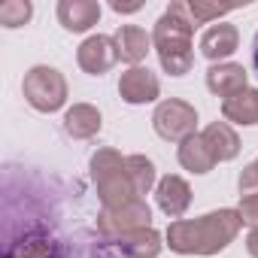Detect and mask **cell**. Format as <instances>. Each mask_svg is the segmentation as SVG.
I'll use <instances>...</instances> for the list:
<instances>
[{
	"label": "cell",
	"mask_w": 258,
	"mask_h": 258,
	"mask_svg": "<svg viewBox=\"0 0 258 258\" xmlns=\"http://www.w3.org/2000/svg\"><path fill=\"white\" fill-rule=\"evenodd\" d=\"M243 228L237 210H216L201 219H176L167 228V246L179 255H216Z\"/></svg>",
	"instance_id": "obj_1"
},
{
	"label": "cell",
	"mask_w": 258,
	"mask_h": 258,
	"mask_svg": "<svg viewBox=\"0 0 258 258\" xmlns=\"http://www.w3.org/2000/svg\"><path fill=\"white\" fill-rule=\"evenodd\" d=\"M195 22L188 13V4H170L164 10V16L155 22L152 28V46L158 52L161 67L170 76H185L195 64V52H191V34H195Z\"/></svg>",
	"instance_id": "obj_2"
},
{
	"label": "cell",
	"mask_w": 258,
	"mask_h": 258,
	"mask_svg": "<svg viewBox=\"0 0 258 258\" xmlns=\"http://www.w3.org/2000/svg\"><path fill=\"white\" fill-rule=\"evenodd\" d=\"M91 176L100 195L103 210H121L134 201H143L131 182V173H127V161L115 152V149H97L91 155Z\"/></svg>",
	"instance_id": "obj_3"
},
{
	"label": "cell",
	"mask_w": 258,
	"mask_h": 258,
	"mask_svg": "<svg viewBox=\"0 0 258 258\" xmlns=\"http://www.w3.org/2000/svg\"><path fill=\"white\" fill-rule=\"evenodd\" d=\"M22 91H25V100L40 109V112H55L64 106L67 100V79L55 70V67H46V64H37L25 73V82H22Z\"/></svg>",
	"instance_id": "obj_4"
},
{
	"label": "cell",
	"mask_w": 258,
	"mask_h": 258,
	"mask_svg": "<svg viewBox=\"0 0 258 258\" xmlns=\"http://www.w3.org/2000/svg\"><path fill=\"white\" fill-rule=\"evenodd\" d=\"M152 127L167 143H185L188 137L198 134V109L179 97L161 100L152 112Z\"/></svg>",
	"instance_id": "obj_5"
},
{
	"label": "cell",
	"mask_w": 258,
	"mask_h": 258,
	"mask_svg": "<svg viewBox=\"0 0 258 258\" xmlns=\"http://www.w3.org/2000/svg\"><path fill=\"white\" fill-rule=\"evenodd\" d=\"M143 228H152V210L146 201H134L121 210H100L97 216V231L106 243H115L118 237Z\"/></svg>",
	"instance_id": "obj_6"
},
{
	"label": "cell",
	"mask_w": 258,
	"mask_h": 258,
	"mask_svg": "<svg viewBox=\"0 0 258 258\" xmlns=\"http://www.w3.org/2000/svg\"><path fill=\"white\" fill-rule=\"evenodd\" d=\"M76 61H79V67H82L88 76H103V73H106V70H112V67H115V61H118L115 40H112V37H103V34L88 37V40L79 46Z\"/></svg>",
	"instance_id": "obj_7"
},
{
	"label": "cell",
	"mask_w": 258,
	"mask_h": 258,
	"mask_svg": "<svg viewBox=\"0 0 258 258\" xmlns=\"http://www.w3.org/2000/svg\"><path fill=\"white\" fill-rule=\"evenodd\" d=\"M118 94H121L124 103L140 106V103H152L161 94V85H158V76L149 67H131L118 79Z\"/></svg>",
	"instance_id": "obj_8"
},
{
	"label": "cell",
	"mask_w": 258,
	"mask_h": 258,
	"mask_svg": "<svg viewBox=\"0 0 258 258\" xmlns=\"http://www.w3.org/2000/svg\"><path fill=\"white\" fill-rule=\"evenodd\" d=\"M237 43H240L237 28L228 25V22H219V25H213L201 34V55L213 64H222L228 55L237 52Z\"/></svg>",
	"instance_id": "obj_9"
},
{
	"label": "cell",
	"mask_w": 258,
	"mask_h": 258,
	"mask_svg": "<svg viewBox=\"0 0 258 258\" xmlns=\"http://www.w3.org/2000/svg\"><path fill=\"white\" fill-rule=\"evenodd\" d=\"M58 22L70 34H82L91 25L100 22V4L97 0H61L58 4Z\"/></svg>",
	"instance_id": "obj_10"
},
{
	"label": "cell",
	"mask_w": 258,
	"mask_h": 258,
	"mask_svg": "<svg viewBox=\"0 0 258 258\" xmlns=\"http://www.w3.org/2000/svg\"><path fill=\"white\" fill-rule=\"evenodd\" d=\"M155 198H158V207H161L173 222H176V219H182V213H185V210H188V204H191V188H188V182H185L182 176L167 173V176L158 182Z\"/></svg>",
	"instance_id": "obj_11"
},
{
	"label": "cell",
	"mask_w": 258,
	"mask_h": 258,
	"mask_svg": "<svg viewBox=\"0 0 258 258\" xmlns=\"http://www.w3.org/2000/svg\"><path fill=\"white\" fill-rule=\"evenodd\" d=\"M207 88H210L216 97H222V100L240 94V91L246 88V70H243V64H231V61L213 64V67L207 70Z\"/></svg>",
	"instance_id": "obj_12"
},
{
	"label": "cell",
	"mask_w": 258,
	"mask_h": 258,
	"mask_svg": "<svg viewBox=\"0 0 258 258\" xmlns=\"http://www.w3.org/2000/svg\"><path fill=\"white\" fill-rule=\"evenodd\" d=\"M115 49H118V58L140 67V61L149 55V46H152V37L140 28V25H121L115 31Z\"/></svg>",
	"instance_id": "obj_13"
},
{
	"label": "cell",
	"mask_w": 258,
	"mask_h": 258,
	"mask_svg": "<svg viewBox=\"0 0 258 258\" xmlns=\"http://www.w3.org/2000/svg\"><path fill=\"white\" fill-rule=\"evenodd\" d=\"M201 137L207 140V146H210V152H213L216 161H231L240 152V137H237V131H234L228 121L207 124L204 131H201Z\"/></svg>",
	"instance_id": "obj_14"
},
{
	"label": "cell",
	"mask_w": 258,
	"mask_h": 258,
	"mask_svg": "<svg viewBox=\"0 0 258 258\" xmlns=\"http://www.w3.org/2000/svg\"><path fill=\"white\" fill-rule=\"evenodd\" d=\"M115 249L124 258H158L161 252V234L155 228H143V231H131L115 240Z\"/></svg>",
	"instance_id": "obj_15"
},
{
	"label": "cell",
	"mask_w": 258,
	"mask_h": 258,
	"mask_svg": "<svg viewBox=\"0 0 258 258\" xmlns=\"http://www.w3.org/2000/svg\"><path fill=\"white\" fill-rule=\"evenodd\" d=\"M64 131L76 140H91L100 131V112L91 103H73L64 115Z\"/></svg>",
	"instance_id": "obj_16"
},
{
	"label": "cell",
	"mask_w": 258,
	"mask_h": 258,
	"mask_svg": "<svg viewBox=\"0 0 258 258\" xmlns=\"http://www.w3.org/2000/svg\"><path fill=\"white\" fill-rule=\"evenodd\" d=\"M222 115L234 124H258V88H243L240 94L222 100Z\"/></svg>",
	"instance_id": "obj_17"
},
{
	"label": "cell",
	"mask_w": 258,
	"mask_h": 258,
	"mask_svg": "<svg viewBox=\"0 0 258 258\" xmlns=\"http://www.w3.org/2000/svg\"><path fill=\"white\" fill-rule=\"evenodd\" d=\"M58 255H61L58 243L43 231L25 234L22 240L10 243V249H7V258H58Z\"/></svg>",
	"instance_id": "obj_18"
},
{
	"label": "cell",
	"mask_w": 258,
	"mask_h": 258,
	"mask_svg": "<svg viewBox=\"0 0 258 258\" xmlns=\"http://www.w3.org/2000/svg\"><path fill=\"white\" fill-rule=\"evenodd\" d=\"M179 164H182L185 170H191V173H210L219 161L213 158L207 140H204L201 134H195V137H188L185 143H179Z\"/></svg>",
	"instance_id": "obj_19"
},
{
	"label": "cell",
	"mask_w": 258,
	"mask_h": 258,
	"mask_svg": "<svg viewBox=\"0 0 258 258\" xmlns=\"http://www.w3.org/2000/svg\"><path fill=\"white\" fill-rule=\"evenodd\" d=\"M127 173H131V182L137 188V195L143 198L152 185H155V164L146 155H127Z\"/></svg>",
	"instance_id": "obj_20"
},
{
	"label": "cell",
	"mask_w": 258,
	"mask_h": 258,
	"mask_svg": "<svg viewBox=\"0 0 258 258\" xmlns=\"http://www.w3.org/2000/svg\"><path fill=\"white\" fill-rule=\"evenodd\" d=\"M34 16V7L28 0H7V4H0V25L4 28H22L28 25Z\"/></svg>",
	"instance_id": "obj_21"
},
{
	"label": "cell",
	"mask_w": 258,
	"mask_h": 258,
	"mask_svg": "<svg viewBox=\"0 0 258 258\" xmlns=\"http://www.w3.org/2000/svg\"><path fill=\"white\" fill-rule=\"evenodd\" d=\"M188 13H191V22L195 25H204V22H219L222 16L231 13V7H216V4H201V0H195V4H188Z\"/></svg>",
	"instance_id": "obj_22"
},
{
	"label": "cell",
	"mask_w": 258,
	"mask_h": 258,
	"mask_svg": "<svg viewBox=\"0 0 258 258\" xmlns=\"http://www.w3.org/2000/svg\"><path fill=\"white\" fill-rule=\"evenodd\" d=\"M240 219L246 222V225H252V228H258V191H252V195H240Z\"/></svg>",
	"instance_id": "obj_23"
},
{
	"label": "cell",
	"mask_w": 258,
	"mask_h": 258,
	"mask_svg": "<svg viewBox=\"0 0 258 258\" xmlns=\"http://www.w3.org/2000/svg\"><path fill=\"white\" fill-rule=\"evenodd\" d=\"M237 188H240V195H252V191H258V158L240 170V176H237Z\"/></svg>",
	"instance_id": "obj_24"
},
{
	"label": "cell",
	"mask_w": 258,
	"mask_h": 258,
	"mask_svg": "<svg viewBox=\"0 0 258 258\" xmlns=\"http://www.w3.org/2000/svg\"><path fill=\"white\" fill-rule=\"evenodd\" d=\"M246 252H249L252 258H258V228L249 231V237H246Z\"/></svg>",
	"instance_id": "obj_25"
},
{
	"label": "cell",
	"mask_w": 258,
	"mask_h": 258,
	"mask_svg": "<svg viewBox=\"0 0 258 258\" xmlns=\"http://www.w3.org/2000/svg\"><path fill=\"white\" fill-rule=\"evenodd\" d=\"M112 10H115V13H137L140 4H118V0H112Z\"/></svg>",
	"instance_id": "obj_26"
},
{
	"label": "cell",
	"mask_w": 258,
	"mask_h": 258,
	"mask_svg": "<svg viewBox=\"0 0 258 258\" xmlns=\"http://www.w3.org/2000/svg\"><path fill=\"white\" fill-rule=\"evenodd\" d=\"M88 258H115V252H109V246H97V249H91Z\"/></svg>",
	"instance_id": "obj_27"
},
{
	"label": "cell",
	"mask_w": 258,
	"mask_h": 258,
	"mask_svg": "<svg viewBox=\"0 0 258 258\" xmlns=\"http://www.w3.org/2000/svg\"><path fill=\"white\" fill-rule=\"evenodd\" d=\"M252 70L258 76V31H255V40H252Z\"/></svg>",
	"instance_id": "obj_28"
}]
</instances>
